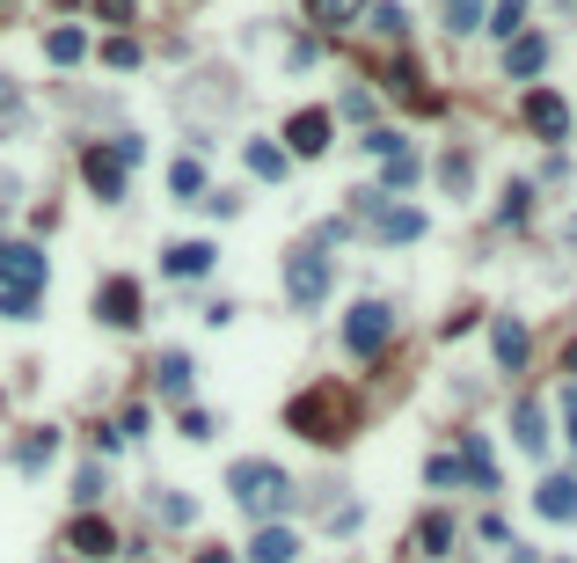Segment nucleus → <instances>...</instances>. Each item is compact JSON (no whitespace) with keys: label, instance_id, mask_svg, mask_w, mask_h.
<instances>
[{"label":"nucleus","instance_id":"obj_1","mask_svg":"<svg viewBox=\"0 0 577 563\" xmlns=\"http://www.w3.org/2000/svg\"><path fill=\"white\" fill-rule=\"evenodd\" d=\"M227 491H234V505L256 512V520H271V512L293 505V483H285L279 461H234V469H227Z\"/></svg>","mask_w":577,"mask_h":563},{"label":"nucleus","instance_id":"obj_2","mask_svg":"<svg viewBox=\"0 0 577 563\" xmlns=\"http://www.w3.org/2000/svg\"><path fill=\"white\" fill-rule=\"evenodd\" d=\"M387 336H395V308H387V300H358L344 315V352L351 359H373Z\"/></svg>","mask_w":577,"mask_h":563},{"label":"nucleus","instance_id":"obj_3","mask_svg":"<svg viewBox=\"0 0 577 563\" xmlns=\"http://www.w3.org/2000/svg\"><path fill=\"white\" fill-rule=\"evenodd\" d=\"M358 212L373 220V234H381V242H417V234H424V212H417V205H387L381 191H358Z\"/></svg>","mask_w":577,"mask_h":563},{"label":"nucleus","instance_id":"obj_4","mask_svg":"<svg viewBox=\"0 0 577 563\" xmlns=\"http://www.w3.org/2000/svg\"><path fill=\"white\" fill-rule=\"evenodd\" d=\"M285 293H293V308H315L330 293V257L322 249H293L285 257Z\"/></svg>","mask_w":577,"mask_h":563},{"label":"nucleus","instance_id":"obj_5","mask_svg":"<svg viewBox=\"0 0 577 563\" xmlns=\"http://www.w3.org/2000/svg\"><path fill=\"white\" fill-rule=\"evenodd\" d=\"M0 293H44V249L0 242Z\"/></svg>","mask_w":577,"mask_h":563},{"label":"nucleus","instance_id":"obj_6","mask_svg":"<svg viewBox=\"0 0 577 563\" xmlns=\"http://www.w3.org/2000/svg\"><path fill=\"white\" fill-rule=\"evenodd\" d=\"M519 118L534 124L541 140H570V103H563L556 89H534V95H526V103H519Z\"/></svg>","mask_w":577,"mask_h":563},{"label":"nucleus","instance_id":"obj_7","mask_svg":"<svg viewBox=\"0 0 577 563\" xmlns=\"http://www.w3.org/2000/svg\"><path fill=\"white\" fill-rule=\"evenodd\" d=\"M95 308H103V322H110V330H132V322H140V285H132V279H103Z\"/></svg>","mask_w":577,"mask_h":563},{"label":"nucleus","instance_id":"obj_8","mask_svg":"<svg viewBox=\"0 0 577 563\" xmlns=\"http://www.w3.org/2000/svg\"><path fill=\"white\" fill-rule=\"evenodd\" d=\"M285 424H293V432H307V440H336V424H330V388L300 395V403L285 410Z\"/></svg>","mask_w":577,"mask_h":563},{"label":"nucleus","instance_id":"obj_9","mask_svg":"<svg viewBox=\"0 0 577 563\" xmlns=\"http://www.w3.org/2000/svg\"><path fill=\"white\" fill-rule=\"evenodd\" d=\"M512 440H519V454H534V461L548 454V418H541L534 395H519V410H512Z\"/></svg>","mask_w":577,"mask_h":563},{"label":"nucleus","instance_id":"obj_10","mask_svg":"<svg viewBox=\"0 0 577 563\" xmlns=\"http://www.w3.org/2000/svg\"><path fill=\"white\" fill-rule=\"evenodd\" d=\"M81 177H88V191H95V198H124V161L103 154V147H88V154H81Z\"/></svg>","mask_w":577,"mask_h":563},{"label":"nucleus","instance_id":"obj_11","mask_svg":"<svg viewBox=\"0 0 577 563\" xmlns=\"http://www.w3.org/2000/svg\"><path fill=\"white\" fill-rule=\"evenodd\" d=\"M460 475H468L475 491H497V461H490V440H483V432L460 440Z\"/></svg>","mask_w":577,"mask_h":563},{"label":"nucleus","instance_id":"obj_12","mask_svg":"<svg viewBox=\"0 0 577 563\" xmlns=\"http://www.w3.org/2000/svg\"><path fill=\"white\" fill-rule=\"evenodd\" d=\"M285 140H293V154H322V147H330V110H300V118L285 124Z\"/></svg>","mask_w":577,"mask_h":563},{"label":"nucleus","instance_id":"obj_13","mask_svg":"<svg viewBox=\"0 0 577 563\" xmlns=\"http://www.w3.org/2000/svg\"><path fill=\"white\" fill-rule=\"evenodd\" d=\"M541 67H548V37H512V44H505V73L534 81Z\"/></svg>","mask_w":577,"mask_h":563},{"label":"nucleus","instance_id":"obj_14","mask_svg":"<svg viewBox=\"0 0 577 563\" xmlns=\"http://www.w3.org/2000/svg\"><path fill=\"white\" fill-rule=\"evenodd\" d=\"M534 505H541V520H577V483L570 475H548L541 491H534Z\"/></svg>","mask_w":577,"mask_h":563},{"label":"nucleus","instance_id":"obj_15","mask_svg":"<svg viewBox=\"0 0 577 563\" xmlns=\"http://www.w3.org/2000/svg\"><path fill=\"white\" fill-rule=\"evenodd\" d=\"M67 542L81 549V556H95V563H103L110 549H118V534H110V520H73V527H67Z\"/></svg>","mask_w":577,"mask_h":563},{"label":"nucleus","instance_id":"obj_16","mask_svg":"<svg viewBox=\"0 0 577 563\" xmlns=\"http://www.w3.org/2000/svg\"><path fill=\"white\" fill-rule=\"evenodd\" d=\"M293 556H300L293 527H263L256 542H249V563H293Z\"/></svg>","mask_w":577,"mask_h":563},{"label":"nucleus","instance_id":"obj_17","mask_svg":"<svg viewBox=\"0 0 577 563\" xmlns=\"http://www.w3.org/2000/svg\"><path fill=\"white\" fill-rule=\"evenodd\" d=\"M205 264H212V242H175L169 257H161V271H169V279H198Z\"/></svg>","mask_w":577,"mask_h":563},{"label":"nucleus","instance_id":"obj_18","mask_svg":"<svg viewBox=\"0 0 577 563\" xmlns=\"http://www.w3.org/2000/svg\"><path fill=\"white\" fill-rule=\"evenodd\" d=\"M154 381H161V395H169V403H191V359H183V352H169V359H161V366H154Z\"/></svg>","mask_w":577,"mask_h":563},{"label":"nucleus","instance_id":"obj_19","mask_svg":"<svg viewBox=\"0 0 577 563\" xmlns=\"http://www.w3.org/2000/svg\"><path fill=\"white\" fill-rule=\"evenodd\" d=\"M490 344H497V366H512V373L526 366V330H519V322H497Z\"/></svg>","mask_w":577,"mask_h":563},{"label":"nucleus","instance_id":"obj_20","mask_svg":"<svg viewBox=\"0 0 577 563\" xmlns=\"http://www.w3.org/2000/svg\"><path fill=\"white\" fill-rule=\"evenodd\" d=\"M307 16H315L322 30H344V22L366 16V0H307Z\"/></svg>","mask_w":577,"mask_h":563},{"label":"nucleus","instance_id":"obj_21","mask_svg":"<svg viewBox=\"0 0 577 563\" xmlns=\"http://www.w3.org/2000/svg\"><path fill=\"white\" fill-rule=\"evenodd\" d=\"M249 177L279 183V177H285V147H271V140H249Z\"/></svg>","mask_w":577,"mask_h":563},{"label":"nucleus","instance_id":"obj_22","mask_svg":"<svg viewBox=\"0 0 577 563\" xmlns=\"http://www.w3.org/2000/svg\"><path fill=\"white\" fill-rule=\"evenodd\" d=\"M81 52H88V37L73 30V22H67V30H52V37H44V59H52V67H73Z\"/></svg>","mask_w":577,"mask_h":563},{"label":"nucleus","instance_id":"obj_23","mask_svg":"<svg viewBox=\"0 0 577 563\" xmlns=\"http://www.w3.org/2000/svg\"><path fill=\"white\" fill-rule=\"evenodd\" d=\"M52 454H59V432L44 424V432H30V440H22V454H16V461H22V469H44Z\"/></svg>","mask_w":577,"mask_h":563},{"label":"nucleus","instance_id":"obj_24","mask_svg":"<svg viewBox=\"0 0 577 563\" xmlns=\"http://www.w3.org/2000/svg\"><path fill=\"white\" fill-rule=\"evenodd\" d=\"M417 542H424V556H446V542H454V520H446V512H432V520L417 527Z\"/></svg>","mask_w":577,"mask_h":563},{"label":"nucleus","instance_id":"obj_25","mask_svg":"<svg viewBox=\"0 0 577 563\" xmlns=\"http://www.w3.org/2000/svg\"><path fill=\"white\" fill-rule=\"evenodd\" d=\"M409 183H417V154H409V147H403V154H387V191H381V198L409 191Z\"/></svg>","mask_w":577,"mask_h":563},{"label":"nucleus","instance_id":"obj_26","mask_svg":"<svg viewBox=\"0 0 577 563\" xmlns=\"http://www.w3.org/2000/svg\"><path fill=\"white\" fill-rule=\"evenodd\" d=\"M424 483H432V491H446V483H454V491H460L468 475H460V461H454V454H432V461H424Z\"/></svg>","mask_w":577,"mask_h":563},{"label":"nucleus","instance_id":"obj_27","mask_svg":"<svg viewBox=\"0 0 577 563\" xmlns=\"http://www.w3.org/2000/svg\"><path fill=\"white\" fill-rule=\"evenodd\" d=\"M519 22H526V0H497V8H490V30L505 37V44L519 37Z\"/></svg>","mask_w":577,"mask_h":563},{"label":"nucleus","instance_id":"obj_28","mask_svg":"<svg viewBox=\"0 0 577 563\" xmlns=\"http://www.w3.org/2000/svg\"><path fill=\"white\" fill-rule=\"evenodd\" d=\"M154 512H161V520H169V527H191V520H198V505H191V497H183V491L154 497Z\"/></svg>","mask_w":577,"mask_h":563},{"label":"nucleus","instance_id":"obj_29","mask_svg":"<svg viewBox=\"0 0 577 563\" xmlns=\"http://www.w3.org/2000/svg\"><path fill=\"white\" fill-rule=\"evenodd\" d=\"M483 22V0H446V30H475Z\"/></svg>","mask_w":577,"mask_h":563},{"label":"nucleus","instance_id":"obj_30","mask_svg":"<svg viewBox=\"0 0 577 563\" xmlns=\"http://www.w3.org/2000/svg\"><path fill=\"white\" fill-rule=\"evenodd\" d=\"M169 183H175L183 198H198V191H205V169H198V161H175V169H169Z\"/></svg>","mask_w":577,"mask_h":563},{"label":"nucleus","instance_id":"obj_31","mask_svg":"<svg viewBox=\"0 0 577 563\" xmlns=\"http://www.w3.org/2000/svg\"><path fill=\"white\" fill-rule=\"evenodd\" d=\"M16 124H22V89L0 81V132H16Z\"/></svg>","mask_w":577,"mask_h":563},{"label":"nucleus","instance_id":"obj_32","mask_svg":"<svg viewBox=\"0 0 577 563\" xmlns=\"http://www.w3.org/2000/svg\"><path fill=\"white\" fill-rule=\"evenodd\" d=\"M373 22H381V37H395V44H403V30H409V16L395 8V0H387V8H373Z\"/></svg>","mask_w":577,"mask_h":563},{"label":"nucleus","instance_id":"obj_33","mask_svg":"<svg viewBox=\"0 0 577 563\" xmlns=\"http://www.w3.org/2000/svg\"><path fill=\"white\" fill-rule=\"evenodd\" d=\"M103 59H110V67H140V44H132V37H110Z\"/></svg>","mask_w":577,"mask_h":563},{"label":"nucleus","instance_id":"obj_34","mask_svg":"<svg viewBox=\"0 0 577 563\" xmlns=\"http://www.w3.org/2000/svg\"><path fill=\"white\" fill-rule=\"evenodd\" d=\"M438 177L454 183V191H468V177H475V169H468V154H446V161H438Z\"/></svg>","mask_w":577,"mask_h":563},{"label":"nucleus","instance_id":"obj_35","mask_svg":"<svg viewBox=\"0 0 577 563\" xmlns=\"http://www.w3.org/2000/svg\"><path fill=\"white\" fill-rule=\"evenodd\" d=\"M73 497H81V505H95V497H103V469H81V483H73Z\"/></svg>","mask_w":577,"mask_h":563},{"label":"nucleus","instance_id":"obj_36","mask_svg":"<svg viewBox=\"0 0 577 563\" xmlns=\"http://www.w3.org/2000/svg\"><path fill=\"white\" fill-rule=\"evenodd\" d=\"M30 308H37V293H0V315H8V322H22Z\"/></svg>","mask_w":577,"mask_h":563},{"label":"nucleus","instance_id":"obj_37","mask_svg":"<svg viewBox=\"0 0 577 563\" xmlns=\"http://www.w3.org/2000/svg\"><path fill=\"white\" fill-rule=\"evenodd\" d=\"M336 110H344V118H373V95L351 89V95H336Z\"/></svg>","mask_w":577,"mask_h":563},{"label":"nucleus","instance_id":"obj_38","mask_svg":"<svg viewBox=\"0 0 577 563\" xmlns=\"http://www.w3.org/2000/svg\"><path fill=\"white\" fill-rule=\"evenodd\" d=\"M183 440H212V418H205V410H183Z\"/></svg>","mask_w":577,"mask_h":563},{"label":"nucleus","instance_id":"obj_39","mask_svg":"<svg viewBox=\"0 0 577 563\" xmlns=\"http://www.w3.org/2000/svg\"><path fill=\"white\" fill-rule=\"evenodd\" d=\"M366 154L387 161V154H403V140H395V132H366Z\"/></svg>","mask_w":577,"mask_h":563},{"label":"nucleus","instance_id":"obj_40","mask_svg":"<svg viewBox=\"0 0 577 563\" xmlns=\"http://www.w3.org/2000/svg\"><path fill=\"white\" fill-rule=\"evenodd\" d=\"M526 198H534V191H526V183H512V191H505V220H526Z\"/></svg>","mask_w":577,"mask_h":563},{"label":"nucleus","instance_id":"obj_41","mask_svg":"<svg viewBox=\"0 0 577 563\" xmlns=\"http://www.w3.org/2000/svg\"><path fill=\"white\" fill-rule=\"evenodd\" d=\"M563 424H570V446H577V388L563 395Z\"/></svg>","mask_w":577,"mask_h":563},{"label":"nucleus","instance_id":"obj_42","mask_svg":"<svg viewBox=\"0 0 577 563\" xmlns=\"http://www.w3.org/2000/svg\"><path fill=\"white\" fill-rule=\"evenodd\" d=\"M103 16H118V22H124V16H132V0H103Z\"/></svg>","mask_w":577,"mask_h":563},{"label":"nucleus","instance_id":"obj_43","mask_svg":"<svg viewBox=\"0 0 577 563\" xmlns=\"http://www.w3.org/2000/svg\"><path fill=\"white\" fill-rule=\"evenodd\" d=\"M198 563H234V556H220V549H205V556H198Z\"/></svg>","mask_w":577,"mask_h":563}]
</instances>
